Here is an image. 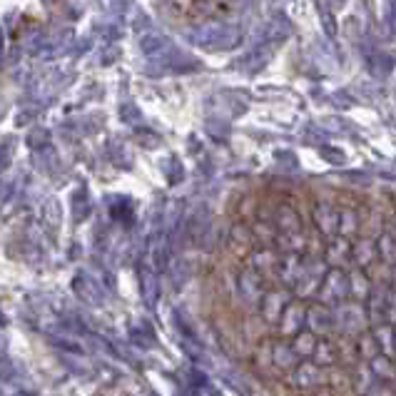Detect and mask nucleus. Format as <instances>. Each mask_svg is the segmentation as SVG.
<instances>
[{"label":"nucleus","instance_id":"nucleus-19","mask_svg":"<svg viewBox=\"0 0 396 396\" xmlns=\"http://www.w3.org/2000/svg\"><path fill=\"white\" fill-rule=\"evenodd\" d=\"M369 369H372L374 379H379V381L394 379V376H396L394 364H391V359H389V357H384V354H379V357H374L372 362H369Z\"/></svg>","mask_w":396,"mask_h":396},{"label":"nucleus","instance_id":"nucleus-7","mask_svg":"<svg viewBox=\"0 0 396 396\" xmlns=\"http://www.w3.org/2000/svg\"><path fill=\"white\" fill-rule=\"evenodd\" d=\"M314 225L319 227V232L332 237L339 229V212L332 202H317L314 207Z\"/></svg>","mask_w":396,"mask_h":396},{"label":"nucleus","instance_id":"nucleus-29","mask_svg":"<svg viewBox=\"0 0 396 396\" xmlns=\"http://www.w3.org/2000/svg\"><path fill=\"white\" fill-rule=\"evenodd\" d=\"M314 396H332V391H327V389H319V391H317V394H314Z\"/></svg>","mask_w":396,"mask_h":396},{"label":"nucleus","instance_id":"nucleus-31","mask_svg":"<svg viewBox=\"0 0 396 396\" xmlns=\"http://www.w3.org/2000/svg\"><path fill=\"white\" fill-rule=\"evenodd\" d=\"M0 43H3V38H0Z\"/></svg>","mask_w":396,"mask_h":396},{"label":"nucleus","instance_id":"nucleus-18","mask_svg":"<svg viewBox=\"0 0 396 396\" xmlns=\"http://www.w3.org/2000/svg\"><path fill=\"white\" fill-rule=\"evenodd\" d=\"M317 337L311 334V332H299V334L295 337V341H292V349H295L297 357L306 359L314 354V349H317Z\"/></svg>","mask_w":396,"mask_h":396},{"label":"nucleus","instance_id":"nucleus-5","mask_svg":"<svg viewBox=\"0 0 396 396\" xmlns=\"http://www.w3.org/2000/svg\"><path fill=\"white\" fill-rule=\"evenodd\" d=\"M289 384L297 386V389H311V386H322L324 384V369L314 362H302L297 364V369L292 372V379Z\"/></svg>","mask_w":396,"mask_h":396},{"label":"nucleus","instance_id":"nucleus-6","mask_svg":"<svg viewBox=\"0 0 396 396\" xmlns=\"http://www.w3.org/2000/svg\"><path fill=\"white\" fill-rule=\"evenodd\" d=\"M306 327L314 337L317 334H329L334 327V311L324 304H311L306 309Z\"/></svg>","mask_w":396,"mask_h":396},{"label":"nucleus","instance_id":"nucleus-3","mask_svg":"<svg viewBox=\"0 0 396 396\" xmlns=\"http://www.w3.org/2000/svg\"><path fill=\"white\" fill-rule=\"evenodd\" d=\"M389 289L386 284H374L372 287V295L367 297L364 302V311H367V319L374 324V327H379V324L386 322V299H389Z\"/></svg>","mask_w":396,"mask_h":396},{"label":"nucleus","instance_id":"nucleus-21","mask_svg":"<svg viewBox=\"0 0 396 396\" xmlns=\"http://www.w3.org/2000/svg\"><path fill=\"white\" fill-rule=\"evenodd\" d=\"M357 351H359V357H362L367 364L372 362L374 357H379L381 349H379V341H376V337H374V332H367V334L359 337Z\"/></svg>","mask_w":396,"mask_h":396},{"label":"nucleus","instance_id":"nucleus-11","mask_svg":"<svg viewBox=\"0 0 396 396\" xmlns=\"http://www.w3.org/2000/svg\"><path fill=\"white\" fill-rule=\"evenodd\" d=\"M272 364L279 369H284V372H295L297 364H299V357L295 354L292 344H287V341H277V344L272 346Z\"/></svg>","mask_w":396,"mask_h":396},{"label":"nucleus","instance_id":"nucleus-27","mask_svg":"<svg viewBox=\"0 0 396 396\" xmlns=\"http://www.w3.org/2000/svg\"><path fill=\"white\" fill-rule=\"evenodd\" d=\"M386 322L396 324V289H389V299H386Z\"/></svg>","mask_w":396,"mask_h":396},{"label":"nucleus","instance_id":"nucleus-17","mask_svg":"<svg viewBox=\"0 0 396 396\" xmlns=\"http://www.w3.org/2000/svg\"><path fill=\"white\" fill-rule=\"evenodd\" d=\"M374 337L379 341V349L384 357H391L396 349V332H391V324H379L374 329Z\"/></svg>","mask_w":396,"mask_h":396},{"label":"nucleus","instance_id":"nucleus-10","mask_svg":"<svg viewBox=\"0 0 396 396\" xmlns=\"http://www.w3.org/2000/svg\"><path fill=\"white\" fill-rule=\"evenodd\" d=\"M372 279L367 277V272L364 269H354V272L349 274V299H354L359 304V302H367V297L372 295Z\"/></svg>","mask_w":396,"mask_h":396},{"label":"nucleus","instance_id":"nucleus-23","mask_svg":"<svg viewBox=\"0 0 396 396\" xmlns=\"http://www.w3.org/2000/svg\"><path fill=\"white\" fill-rule=\"evenodd\" d=\"M359 229V215L354 210H344L339 212V229L337 232L341 234V237H349V234H354Z\"/></svg>","mask_w":396,"mask_h":396},{"label":"nucleus","instance_id":"nucleus-20","mask_svg":"<svg viewBox=\"0 0 396 396\" xmlns=\"http://www.w3.org/2000/svg\"><path fill=\"white\" fill-rule=\"evenodd\" d=\"M311 359H314V364H319V367L324 369L339 362V354H337V349L332 346V341H317V349H314Z\"/></svg>","mask_w":396,"mask_h":396},{"label":"nucleus","instance_id":"nucleus-26","mask_svg":"<svg viewBox=\"0 0 396 396\" xmlns=\"http://www.w3.org/2000/svg\"><path fill=\"white\" fill-rule=\"evenodd\" d=\"M272 262H274V255L269 249H262V252L252 255V264L255 267H272Z\"/></svg>","mask_w":396,"mask_h":396},{"label":"nucleus","instance_id":"nucleus-14","mask_svg":"<svg viewBox=\"0 0 396 396\" xmlns=\"http://www.w3.org/2000/svg\"><path fill=\"white\" fill-rule=\"evenodd\" d=\"M351 260V244L346 242L344 237L334 239V242L329 244L327 249V262L332 267H337V269H341V264H346V262Z\"/></svg>","mask_w":396,"mask_h":396},{"label":"nucleus","instance_id":"nucleus-1","mask_svg":"<svg viewBox=\"0 0 396 396\" xmlns=\"http://www.w3.org/2000/svg\"><path fill=\"white\" fill-rule=\"evenodd\" d=\"M319 299H322L324 306H339L349 299V274L344 269H337L332 267L324 277L322 287H319Z\"/></svg>","mask_w":396,"mask_h":396},{"label":"nucleus","instance_id":"nucleus-8","mask_svg":"<svg viewBox=\"0 0 396 396\" xmlns=\"http://www.w3.org/2000/svg\"><path fill=\"white\" fill-rule=\"evenodd\" d=\"M279 322H282V332L284 334H299L302 329L306 327V309L302 304H287V309H284V314H282V319H279Z\"/></svg>","mask_w":396,"mask_h":396},{"label":"nucleus","instance_id":"nucleus-2","mask_svg":"<svg viewBox=\"0 0 396 396\" xmlns=\"http://www.w3.org/2000/svg\"><path fill=\"white\" fill-rule=\"evenodd\" d=\"M367 322V311L357 302H344V304L334 306V327L344 334H359Z\"/></svg>","mask_w":396,"mask_h":396},{"label":"nucleus","instance_id":"nucleus-9","mask_svg":"<svg viewBox=\"0 0 396 396\" xmlns=\"http://www.w3.org/2000/svg\"><path fill=\"white\" fill-rule=\"evenodd\" d=\"M287 309V292H269L262 299V314L267 322H279Z\"/></svg>","mask_w":396,"mask_h":396},{"label":"nucleus","instance_id":"nucleus-24","mask_svg":"<svg viewBox=\"0 0 396 396\" xmlns=\"http://www.w3.org/2000/svg\"><path fill=\"white\" fill-rule=\"evenodd\" d=\"M354 376H357V389L362 391V394H367V391L372 389L374 384H376V379H374V374H372V369H369V364H362V367H357Z\"/></svg>","mask_w":396,"mask_h":396},{"label":"nucleus","instance_id":"nucleus-22","mask_svg":"<svg viewBox=\"0 0 396 396\" xmlns=\"http://www.w3.org/2000/svg\"><path fill=\"white\" fill-rule=\"evenodd\" d=\"M376 255H379V260L386 262V264H396V239L391 237V234L379 237V242H376Z\"/></svg>","mask_w":396,"mask_h":396},{"label":"nucleus","instance_id":"nucleus-12","mask_svg":"<svg viewBox=\"0 0 396 396\" xmlns=\"http://www.w3.org/2000/svg\"><path fill=\"white\" fill-rule=\"evenodd\" d=\"M302 269H304V262H302L299 255H287L282 262H279V277L287 287H295L302 277Z\"/></svg>","mask_w":396,"mask_h":396},{"label":"nucleus","instance_id":"nucleus-30","mask_svg":"<svg viewBox=\"0 0 396 396\" xmlns=\"http://www.w3.org/2000/svg\"><path fill=\"white\" fill-rule=\"evenodd\" d=\"M394 279H396V264H394Z\"/></svg>","mask_w":396,"mask_h":396},{"label":"nucleus","instance_id":"nucleus-28","mask_svg":"<svg viewBox=\"0 0 396 396\" xmlns=\"http://www.w3.org/2000/svg\"><path fill=\"white\" fill-rule=\"evenodd\" d=\"M367 396H394V394H391V389L386 384H374L372 389L367 391Z\"/></svg>","mask_w":396,"mask_h":396},{"label":"nucleus","instance_id":"nucleus-15","mask_svg":"<svg viewBox=\"0 0 396 396\" xmlns=\"http://www.w3.org/2000/svg\"><path fill=\"white\" fill-rule=\"evenodd\" d=\"M239 287H242V295L247 302H262L264 299V289H262V279L257 277L255 272H244L242 274V282H239Z\"/></svg>","mask_w":396,"mask_h":396},{"label":"nucleus","instance_id":"nucleus-25","mask_svg":"<svg viewBox=\"0 0 396 396\" xmlns=\"http://www.w3.org/2000/svg\"><path fill=\"white\" fill-rule=\"evenodd\" d=\"M284 244L282 247L284 249H292V255H299L302 249H304V237H302V232L299 234H284Z\"/></svg>","mask_w":396,"mask_h":396},{"label":"nucleus","instance_id":"nucleus-13","mask_svg":"<svg viewBox=\"0 0 396 396\" xmlns=\"http://www.w3.org/2000/svg\"><path fill=\"white\" fill-rule=\"evenodd\" d=\"M374 257H379V255H376V244H374L372 239H359V242H354V247H351V262L357 264V269L369 267L374 262Z\"/></svg>","mask_w":396,"mask_h":396},{"label":"nucleus","instance_id":"nucleus-16","mask_svg":"<svg viewBox=\"0 0 396 396\" xmlns=\"http://www.w3.org/2000/svg\"><path fill=\"white\" fill-rule=\"evenodd\" d=\"M277 225L284 229V234H299L302 232V220L299 215H297L289 204H284V207H279L277 212Z\"/></svg>","mask_w":396,"mask_h":396},{"label":"nucleus","instance_id":"nucleus-4","mask_svg":"<svg viewBox=\"0 0 396 396\" xmlns=\"http://www.w3.org/2000/svg\"><path fill=\"white\" fill-rule=\"evenodd\" d=\"M324 277H327V267H324L322 262H311V264H304L299 282L295 284L297 295H299V297H311L314 292H319Z\"/></svg>","mask_w":396,"mask_h":396}]
</instances>
